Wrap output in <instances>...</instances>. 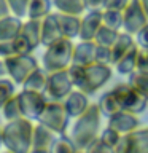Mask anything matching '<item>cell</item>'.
<instances>
[{
  "mask_svg": "<svg viewBox=\"0 0 148 153\" xmlns=\"http://www.w3.org/2000/svg\"><path fill=\"white\" fill-rule=\"evenodd\" d=\"M97 105L100 108L102 117H105L107 120L112 117V115H115L116 112L123 110L121 104H119V100H118V97H116V94H115L113 89H110V91H107V93H104L102 96H100Z\"/></svg>",
  "mask_w": 148,
  "mask_h": 153,
  "instance_id": "23",
  "label": "cell"
},
{
  "mask_svg": "<svg viewBox=\"0 0 148 153\" xmlns=\"http://www.w3.org/2000/svg\"><path fill=\"white\" fill-rule=\"evenodd\" d=\"M129 2H131V0H105L104 10L108 8V10H119V11H124V8L127 7Z\"/></svg>",
  "mask_w": 148,
  "mask_h": 153,
  "instance_id": "41",
  "label": "cell"
},
{
  "mask_svg": "<svg viewBox=\"0 0 148 153\" xmlns=\"http://www.w3.org/2000/svg\"><path fill=\"white\" fill-rule=\"evenodd\" d=\"M107 126L116 129L121 136H124V134H129L135 131L137 128H140V121H138V117L135 113H131L127 110H119L108 118Z\"/></svg>",
  "mask_w": 148,
  "mask_h": 153,
  "instance_id": "12",
  "label": "cell"
},
{
  "mask_svg": "<svg viewBox=\"0 0 148 153\" xmlns=\"http://www.w3.org/2000/svg\"><path fill=\"white\" fill-rule=\"evenodd\" d=\"M116 153H148V128H137L124 134L116 147Z\"/></svg>",
  "mask_w": 148,
  "mask_h": 153,
  "instance_id": "11",
  "label": "cell"
},
{
  "mask_svg": "<svg viewBox=\"0 0 148 153\" xmlns=\"http://www.w3.org/2000/svg\"><path fill=\"white\" fill-rule=\"evenodd\" d=\"M127 78H129L127 83L131 86H134L138 93H142L148 99V74H147V72L135 70V72H132Z\"/></svg>",
  "mask_w": 148,
  "mask_h": 153,
  "instance_id": "31",
  "label": "cell"
},
{
  "mask_svg": "<svg viewBox=\"0 0 148 153\" xmlns=\"http://www.w3.org/2000/svg\"><path fill=\"white\" fill-rule=\"evenodd\" d=\"M3 153H11V152H8V150H5V152H3Z\"/></svg>",
  "mask_w": 148,
  "mask_h": 153,
  "instance_id": "48",
  "label": "cell"
},
{
  "mask_svg": "<svg viewBox=\"0 0 148 153\" xmlns=\"http://www.w3.org/2000/svg\"><path fill=\"white\" fill-rule=\"evenodd\" d=\"M38 123L45 124L46 128H50L53 132L59 136L69 131L70 115L67 113L62 100H48L41 115L38 117Z\"/></svg>",
  "mask_w": 148,
  "mask_h": 153,
  "instance_id": "5",
  "label": "cell"
},
{
  "mask_svg": "<svg viewBox=\"0 0 148 153\" xmlns=\"http://www.w3.org/2000/svg\"><path fill=\"white\" fill-rule=\"evenodd\" d=\"M64 38L61 26L57 22L56 13H50L41 19V46H50L51 43Z\"/></svg>",
  "mask_w": 148,
  "mask_h": 153,
  "instance_id": "15",
  "label": "cell"
},
{
  "mask_svg": "<svg viewBox=\"0 0 148 153\" xmlns=\"http://www.w3.org/2000/svg\"><path fill=\"white\" fill-rule=\"evenodd\" d=\"M19 105H21L22 117H26L32 121H38V117L41 115L45 105L48 104V97L45 93L30 89H21L18 93Z\"/></svg>",
  "mask_w": 148,
  "mask_h": 153,
  "instance_id": "9",
  "label": "cell"
},
{
  "mask_svg": "<svg viewBox=\"0 0 148 153\" xmlns=\"http://www.w3.org/2000/svg\"><path fill=\"white\" fill-rule=\"evenodd\" d=\"M102 24V10H88L84 16H81V29L78 38L80 40H94Z\"/></svg>",
  "mask_w": 148,
  "mask_h": 153,
  "instance_id": "13",
  "label": "cell"
},
{
  "mask_svg": "<svg viewBox=\"0 0 148 153\" xmlns=\"http://www.w3.org/2000/svg\"><path fill=\"white\" fill-rule=\"evenodd\" d=\"M56 18H57V22H59V26H61L64 38H70V40L78 38L80 29H81V16L56 11Z\"/></svg>",
  "mask_w": 148,
  "mask_h": 153,
  "instance_id": "17",
  "label": "cell"
},
{
  "mask_svg": "<svg viewBox=\"0 0 148 153\" xmlns=\"http://www.w3.org/2000/svg\"><path fill=\"white\" fill-rule=\"evenodd\" d=\"M86 152L88 153H116L115 148H112L110 145H107L105 142H102L100 139L97 137L94 142H91L88 148H86Z\"/></svg>",
  "mask_w": 148,
  "mask_h": 153,
  "instance_id": "37",
  "label": "cell"
},
{
  "mask_svg": "<svg viewBox=\"0 0 148 153\" xmlns=\"http://www.w3.org/2000/svg\"><path fill=\"white\" fill-rule=\"evenodd\" d=\"M73 89L75 86L72 83L67 69L48 74V81L45 88V94L48 100H64Z\"/></svg>",
  "mask_w": 148,
  "mask_h": 153,
  "instance_id": "8",
  "label": "cell"
},
{
  "mask_svg": "<svg viewBox=\"0 0 148 153\" xmlns=\"http://www.w3.org/2000/svg\"><path fill=\"white\" fill-rule=\"evenodd\" d=\"M46 81H48V72L43 67H38L35 72H32L29 75V78L22 83V89H30V91H40L45 93L46 88Z\"/></svg>",
  "mask_w": 148,
  "mask_h": 153,
  "instance_id": "25",
  "label": "cell"
},
{
  "mask_svg": "<svg viewBox=\"0 0 148 153\" xmlns=\"http://www.w3.org/2000/svg\"><path fill=\"white\" fill-rule=\"evenodd\" d=\"M140 2H142V7H143V10H145V13L148 16V0H140Z\"/></svg>",
  "mask_w": 148,
  "mask_h": 153,
  "instance_id": "44",
  "label": "cell"
},
{
  "mask_svg": "<svg viewBox=\"0 0 148 153\" xmlns=\"http://www.w3.org/2000/svg\"><path fill=\"white\" fill-rule=\"evenodd\" d=\"M14 54V48H13V40H3L0 42V59H5L8 56Z\"/></svg>",
  "mask_w": 148,
  "mask_h": 153,
  "instance_id": "40",
  "label": "cell"
},
{
  "mask_svg": "<svg viewBox=\"0 0 148 153\" xmlns=\"http://www.w3.org/2000/svg\"><path fill=\"white\" fill-rule=\"evenodd\" d=\"M137 45L135 38H134V35H131V33L124 32L121 30L119 32L118 38L115 40V43L110 48H112V57H113V65L116 64V62L121 59V57L126 54L127 51H131L134 46Z\"/></svg>",
  "mask_w": 148,
  "mask_h": 153,
  "instance_id": "20",
  "label": "cell"
},
{
  "mask_svg": "<svg viewBox=\"0 0 148 153\" xmlns=\"http://www.w3.org/2000/svg\"><path fill=\"white\" fill-rule=\"evenodd\" d=\"M13 48H14V54H32L33 51L30 43L27 42V38L22 33H18V37L13 38Z\"/></svg>",
  "mask_w": 148,
  "mask_h": 153,
  "instance_id": "35",
  "label": "cell"
},
{
  "mask_svg": "<svg viewBox=\"0 0 148 153\" xmlns=\"http://www.w3.org/2000/svg\"><path fill=\"white\" fill-rule=\"evenodd\" d=\"M0 147H3V140H2V128H0Z\"/></svg>",
  "mask_w": 148,
  "mask_h": 153,
  "instance_id": "46",
  "label": "cell"
},
{
  "mask_svg": "<svg viewBox=\"0 0 148 153\" xmlns=\"http://www.w3.org/2000/svg\"><path fill=\"white\" fill-rule=\"evenodd\" d=\"M2 113H3V118L7 121H11V120H18L22 117V112H21V105H19V99H18V93L13 96L11 99H8L5 105L2 107Z\"/></svg>",
  "mask_w": 148,
  "mask_h": 153,
  "instance_id": "30",
  "label": "cell"
},
{
  "mask_svg": "<svg viewBox=\"0 0 148 153\" xmlns=\"http://www.w3.org/2000/svg\"><path fill=\"white\" fill-rule=\"evenodd\" d=\"M95 62L105 65H113V57H112V48L110 46H95Z\"/></svg>",
  "mask_w": 148,
  "mask_h": 153,
  "instance_id": "36",
  "label": "cell"
},
{
  "mask_svg": "<svg viewBox=\"0 0 148 153\" xmlns=\"http://www.w3.org/2000/svg\"><path fill=\"white\" fill-rule=\"evenodd\" d=\"M62 104H64L67 113L70 115V118H78L91 105L89 96L86 93H83V91H80V89H73L64 100H62Z\"/></svg>",
  "mask_w": 148,
  "mask_h": 153,
  "instance_id": "14",
  "label": "cell"
},
{
  "mask_svg": "<svg viewBox=\"0 0 148 153\" xmlns=\"http://www.w3.org/2000/svg\"><path fill=\"white\" fill-rule=\"evenodd\" d=\"M73 46L75 43L70 38H61L50 46L45 48L41 57V64L48 74L50 72L64 70L72 64V57H73Z\"/></svg>",
  "mask_w": 148,
  "mask_h": 153,
  "instance_id": "4",
  "label": "cell"
},
{
  "mask_svg": "<svg viewBox=\"0 0 148 153\" xmlns=\"http://www.w3.org/2000/svg\"><path fill=\"white\" fill-rule=\"evenodd\" d=\"M100 120H102V113H100L97 104H91L84 113L75 118V123L72 124L69 136L72 137L78 150H86L89 143L99 137Z\"/></svg>",
  "mask_w": 148,
  "mask_h": 153,
  "instance_id": "2",
  "label": "cell"
},
{
  "mask_svg": "<svg viewBox=\"0 0 148 153\" xmlns=\"http://www.w3.org/2000/svg\"><path fill=\"white\" fill-rule=\"evenodd\" d=\"M76 153H88V152H86V150H78Z\"/></svg>",
  "mask_w": 148,
  "mask_h": 153,
  "instance_id": "47",
  "label": "cell"
},
{
  "mask_svg": "<svg viewBox=\"0 0 148 153\" xmlns=\"http://www.w3.org/2000/svg\"><path fill=\"white\" fill-rule=\"evenodd\" d=\"M148 22V16L142 7L140 0H131L123 11V30L135 35Z\"/></svg>",
  "mask_w": 148,
  "mask_h": 153,
  "instance_id": "10",
  "label": "cell"
},
{
  "mask_svg": "<svg viewBox=\"0 0 148 153\" xmlns=\"http://www.w3.org/2000/svg\"><path fill=\"white\" fill-rule=\"evenodd\" d=\"M8 13H10V8H8L7 0H0V16H5Z\"/></svg>",
  "mask_w": 148,
  "mask_h": 153,
  "instance_id": "43",
  "label": "cell"
},
{
  "mask_svg": "<svg viewBox=\"0 0 148 153\" xmlns=\"http://www.w3.org/2000/svg\"><path fill=\"white\" fill-rule=\"evenodd\" d=\"M10 13H13L18 18H27V8L30 0H7Z\"/></svg>",
  "mask_w": 148,
  "mask_h": 153,
  "instance_id": "34",
  "label": "cell"
},
{
  "mask_svg": "<svg viewBox=\"0 0 148 153\" xmlns=\"http://www.w3.org/2000/svg\"><path fill=\"white\" fill-rule=\"evenodd\" d=\"M3 62L7 75L19 86H22V83L29 78V75L40 67L38 61L32 54H13L5 57Z\"/></svg>",
  "mask_w": 148,
  "mask_h": 153,
  "instance_id": "6",
  "label": "cell"
},
{
  "mask_svg": "<svg viewBox=\"0 0 148 153\" xmlns=\"http://www.w3.org/2000/svg\"><path fill=\"white\" fill-rule=\"evenodd\" d=\"M134 38H135L137 45L140 48H148V22L134 35Z\"/></svg>",
  "mask_w": 148,
  "mask_h": 153,
  "instance_id": "39",
  "label": "cell"
},
{
  "mask_svg": "<svg viewBox=\"0 0 148 153\" xmlns=\"http://www.w3.org/2000/svg\"><path fill=\"white\" fill-rule=\"evenodd\" d=\"M137 70H140V72H147V74H148V48H140V46H138Z\"/></svg>",
  "mask_w": 148,
  "mask_h": 153,
  "instance_id": "38",
  "label": "cell"
},
{
  "mask_svg": "<svg viewBox=\"0 0 148 153\" xmlns=\"http://www.w3.org/2000/svg\"><path fill=\"white\" fill-rule=\"evenodd\" d=\"M137 61H138V45H135L131 51H127L126 54L115 64V69H116V72L119 75L129 76L132 72L137 70Z\"/></svg>",
  "mask_w": 148,
  "mask_h": 153,
  "instance_id": "22",
  "label": "cell"
},
{
  "mask_svg": "<svg viewBox=\"0 0 148 153\" xmlns=\"http://www.w3.org/2000/svg\"><path fill=\"white\" fill-rule=\"evenodd\" d=\"M95 42L94 40H80L73 46V57L72 64L76 65H89L95 62Z\"/></svg>",
  "mask_w": 148,
  "mask_h": 153,
  "instance_id": "16",
  "label": "cell"
},
{
  "mask_svg": "<svg viewBox=\"0 0 148 153\" xmlns=\"http://www.w3.org/2000/svg\"><path fill=\"white\" fill-rule=\"evenodd\" d=\"M51 2L56 11L67 14H78V16H83V13H86L84 0H51Z\"/></svg>",
  "mask_w": 148,
  "mask_h": 153,
  "instance_id": "24",
  "label": "cell"
},
{
  "mask_svg": "<svg viewBox=\"0 0 148 153\" xmlns=\"http://www.w3.org/2000/svg\"><path fill=\"white\" fill-rule=\"evenodd\" d=\"M118 35H119L118 30L110 29L105 24H102L100 29L97 30V33H95L94 42H95V45H100V46H112L115 43V40L118 38Z\"/></svg>",
  "mask_w": 148,
  "mask_h": 153,
  "instance_id": "29",
  "label": "cell"
},
{
  "mask_svg": "<svg viewBox=\"0 0 148 153\" xmlns=\"http://www.w3.org/2000/svg\"><path fill=\"white\" fill-rule=\"evenodd\" d=\"M53 2L51 0H30L27 8V19H38L41 21L45 16L51 13Z\"/></svg>",
  "mask_w": 148,
  "mask_h": 153,
  "instance_id": "26",
  "label": "cell"
},
{
  "mask_svg": "<svg viewBox=\"0 0 148 153\" xmlns=\"http://www.w3.org/2000/svg\"><path fill=\"white\" fill-rule=\"evenodd\" d=\"M76 152H78V148H76L72 137L67 132L56 136L54 142L50 147V153H76Z\"/></svg>",
  "mask_w": 148,
  "mask_h": 153,
  "instance_id": "27",
  "label": "cell"
},
{
  "mask_svg": "<svg viewBox=\"0 0 148 153\" xmlns=\"http://www.w3.org/2000/svg\"><path fill=\"white\" fill-rule=\"evenodd\" d=\"M67 72L75 89L83 91L88 96L95 94L100 88H104L113 75L112 65L99 64V62H92L89 65L70 64L67 67Z\"/></svg>",
  "mask_w": 148,
  "mask_h": 153,
  "instance_id": "1",
  "label": "cell"
},
{
  "mask_svg": "<svg viewBox=\"0 0 148 153\" xmlns=\"http://www.w3.org/2000/svg\"><path fill=\"white\" fill-rule=\"evenodd\" d=\"M86 2V11L88 10H104L105 0H84Z\"/></svg>",
  "mask_w": 148,
  "mask_h": 153,
  "instance_id": "42",
  "label": "cell"
},
{
  "mask_svg": "<svg viewBox=\"0 0 148 153\" xmlns=\"http://www.w3.org/2000/svg\"><path fill=\"white\" fill-rule=\"evenodd\" d=\"M32 132L33 123L26 117L7 121V124L2 128L5 150L11 153H29L32 150Z\"/></svg>",
  "mask_w": 148,
  "mask_h": 153,
  "instance_id": "3",
  "label": "cell"
},
{
  "mask_svg": "<svg viewBox=\"0 0 148 153\" xmlns=\"http://www.w3.org/2000/svg\"><path fill=\"white\" fill-rule=\"evenodd\" d=\"M16 94V83L11 78H3L0 76V110L8 99H11Z\"/></svg>",
  "mask_w": 148,
  "mask_h": 153,
  "instance_id": "32",
  "label": "cell"
},
{
  "mask_svg": "<svg viewBox=\"0 0 148 153\" xmlns=\"http://www.w3.org/2000/svg\"><path fill=\"white\" fill-rule=\"evenodd\" d=\"M102 22L110 29L121 32L123 30V11L119 10H102Z\"/></svg>",
  "mask_w": 148,
  "mask_h": 153,
  "instance_id": "28",
  "label": "cell"
},
{
  "mask_svg": "<svg viewBox=\"0 0 148 153\" xmlns=\"http://www.w3.org/2000/svg\"><path fill=\"white\" fill-rule=\"evenodd\" d=\"M113 91L116 94L123 110H127V112L135 115H140L142 112L147 110L148 99L129 83H119L113 88Z\"/></svg>",
  "mask_w": 148,
  "mask_h": 153,
  "instance_id": "7",
  "label": "cell"
},
{
  "mask_svg": "<svg viewBox=\"0 0 148 153\" xmlns=\"http://www.w3.org/2000/svg\"><path fill=\"white\" fill-rule=\"evenodd\" d=\"M121 134H119L116 129H113V128H110V126H107L105 129H102L100 131V134H99V139L102 142H105L107 145H110L112 148H115L116 150V147H118V143L121 142Z\"/></svg>",
  "mask_w": 148,
  "mask_h": 153,
  "instance_id": "33",
  "label": "cell"
},
{
  "mask_svg": "<svg viewBox=\"0 0 148 153\" xmlns=\"http://www.w3.org/2000/svg\"><path fill=\"white\" fill-rule=\"evenodd\" d=\"M22 22V18L14 16L13 13L0 16V42L13 40L14 37H18V33L21 32Z\"/></svg>",
  "mask_w": 148,
  "mask_h": 153,
  "instance_id": "18",
  "label": "cell"
},
{
  "mask_svg": "<svg viewBox=\"0 0 148 153\" xmlns=\"http://www.w3.org/2000/svg\"><path fill=\"white\" fill-rule=\"evenodd\" d=\"M29 153H50V152H48V150H38V148H32Z\"/></svg>",
  "mask_w": 148,
  "mask_h": 153,
  "instance_id": "45",
  "label": "cell"
},
{
  "mask_svg": "<svg viewBox=\"0 0 148 153\" xmlns=\"http://www.w3.org/2000/svg\"><path fill=\"white\" fill-rule=\"evenodd\" d=\"M19 33H22L27 38V42L30 43L33 51L38 46H41V21H38V19H26L22 22Z\"/></svg>",
  "mask_w": 148,
  "mask_h": 153,
  "instance_id": "21",
  "label": "cell"
},
{
  "mask_svg": "<svg viewBox=\"0 0 148 153\" xmlns=\"http://www.w3.org/2000/svg\"><path fill=\"white\" fill-rule=\"evenodd\" d=\"M56 136L57 134H54L50 128L37 121V124H33V132H32V148L50 152V147L54 142Z\"/></svg>",
  "mask_w": 148,
  "mask_h": 153,
  "instance_id": "19",
  "label": "cell"
}]
</instances>
